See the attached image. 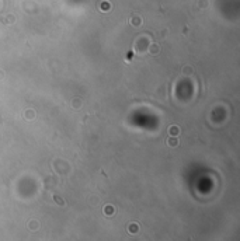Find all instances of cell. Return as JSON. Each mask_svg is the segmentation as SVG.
<instances>
[{
	"label": "cell",
	"instance_id": "6da1fadb",
	"mask_svg": "<svg viewBox=\"0 0 240 241\" xmlns=\"http://www.w3.org/2000/svg\"><path fill=\"white\" fill-rule=\"evenodd\" d=\"M169 143H170V144H172V146H176V144H177V140H170V142H169Z\"/></svg>",
	"mask_w": 240,
	"mask_h": 241
}]
</instances>
